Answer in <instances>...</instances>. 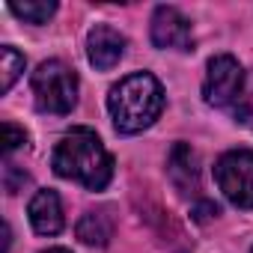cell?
Here are the masks:
<instances>
[{
  "label": "cell",
  "instance_id": "obj_1",
  "mask_svg": "<svg viewBox=\"0 0 253 253\" xmlns=\"http://www.w3.org/2000/svg\"><path fill=\"white\" fill-rule=\"evenodd\" d=\"M107 110L113 116L116 131L137 134V131L149 128L158 119V113L164 110V89H161L158 78L149 72L128 75L110 89Z\"/></svg>",
  "mask_w": 253,
  "mask_h": 253
},
{
  "label": "cell",
  "instance_id": "obj_2",
  "mask_svg": "<svg viewBox=\"0 0 253 253\" xmlns=\"http://www.w3.org/2000/svg\"><path fill=\"white\" fill-rule=\"evenodd\" d=\"M54 170L63 179L81 182L89 191H101L113 176V158L89 128H72L54 149Z\"/></svg>",
  "mask_w": 253,
  "mask_h": 253
},
{
  "label": "cell",
  "instance_id": "obj_3",
  "mask_svg": "<svg viewBox=\"0 0 253 253\" xmlns=\"http://www.w3.org/2000/svg\"><path fill=\"white\" fill-rule=\"evenodd\" d=\"M36 107L45 113H69L78 104V75L63 60H45L33 72Z\"/></svg>",
  "mask_w": 253,
  "mask_h": 253
},
{
  "label": "cell",
  "instance_id": "obj_4",
  "mask_svg": "<svg viewBox=\"0 0 253 253\" xmlns=\"http://www.w3.org/2000/svg\"><path fill=\"white\" fill-rule=\"evenodd\" d=\"M214 179L223 197L238 209H253V152L232 149L214 164Z\"/></svg>",
  "mask_w": 253,
  "mask_h": 253
},
{
  "label": "cell",
  "instance_id": "obj_5",
  "mask_svg": "<svg viewBox=\"0 0 253 253\" xmlns=\"http://www.w3.org/2000/svg\"><path fill=\"white\" fill-rule=\"evenodd\" d=\"M244 69L235 57L217 54L209 60L206 81H203V98L211 107H229L244 95Z\"/></svg>",
  "mask_w": 253,
  "mask_h": 253
},
{
  "label": "cell",
  "instance_id": "obj_6",
  "mask_svg": "<svg viewBox=\"0 0 253 253\" xmlns=\"http://www.w3.org/2000/svg\"><path fill=\"white\" fill-rule=\"evenodd\" d=\"M152 42L155 48L164 51H191L194 48L191 21L176 6H158L152 12Z\"/></svg>",
  "mask_w": 253,
  "mask_h": 253
},
{
  "label": "cell",
  "instance_id": "obj_7",
  "mask_svg": "<svg viewBox=\"0 0 253 253\" xmlns=\"http://www.w3.org/2000/svg\"><path fill=\"white\" fill-rule=\"evenodd\" d=\"M122 54H125V36L119 30H113L107 24H95L89 30V36H86V57H89V63L95 69H101V72L113 69L122 60Z\"/></svg>",
  "mask_w": 253,
  "mask_h": 253
},
{
  "label": "cell",
  "instance_id": "obj_8",
  "mask_svg": "<svg viewBox=\"0 0 253 253\" xmlns=\"http://www.w3.org/2000/svg\"><path fill=\"white\" fill-rule=\"evenodd\" d=\"M167 176H170V182L176 185V191L182 197H191V194L200 191V161H197V152L188 143H176L170 149Z\"/></svg>",
  "mask_w": 253,
  "mask_h": 253
},
{
  "label": "cell",
  "instance_id": "obj_9",
  "mask_svg": "<svg viewBox=\"0 0 253 253\" xmlns=\"http://www.w3.org/2000/svg\"><path fill=\"white\" fill-rule=\"evenodd\" d=\"M30 223L39 235H57L63 229V203L57 197V191H39L33 200H30Z\"/></svg>",
  "mask_w": 253,
  "mask_h": 253
},
{
  "label": "cell",
  "instance_id": "obj_10",
  "mask_svg": "<svg viewBox=\"0 0 253 253\" xmlns=\"http://www.w3.org/2000/svg\"><path fill=\"white\" fill-rule=\"evenodd\" d=\"M78 238L92 247H104L113 238V217L107 209H92L78 220Z\"/></svg>",
  "mask_w": 253,
  "mask_h": 253
},
{
  "label": "cell",
  "instance_id": "obj_11",
  "mask_svg": "<svg viewBox=\"0 0 253 253\" xmlns=\"http://www.w3.org/2000/svg\"><path fill=\"white\" fill-rule=\"evenodd\" d=\"M9 12L27 24H45L57 12V3L54 0H24V3H9Z\"/></svg>",
  "mask_w": 253,
  "mask_h": 253
},
{
  "label": "cell",
  "instance_id": "obj_12",
  "mask_svg": "<svg viewBox=\"0 0 253 253\" xmlns=\"http://www.w3.org/2000/svg\"><path fill=\"white\" fill-rule=\"evenodd\" d=\"M0 89L3 92H9L12 89V84L18 81V75L24 72V57L12 48V45H3L0 48Z\"/></svg>",
  "mask_w": 253,
  "mask_h": 253
},
{
  "label": "cell",
  "instance_id": "obj_13",
  "mask_svg": "<svg viewBox=\"0 0 253 253\" xmlns=\"http://www.w3.org/2000/svg\"><path fill=\"white\" fill-rule=\"evenodd\" d=\"M21 146H27L24 128H18V125H12V122H3V152L12 155V152L21 149Z\"/></svg>",
  "mask_w": 253,
  "mask_h": 253
},
{
  "label": "cell",
  "instance_id": "obj_14",
  "mask_svg": "<svg viewBox=\"0 0 253 253\" xmlns=\"http://www.w3.org/2000/svg\"><path fill=\"white\" fill-rule=\"evenodd\" d=\"M235 116H238V122H244V125L253 128V86L244 89V95L235 101Z\"/></svg>",
  "mask_w": 253,
  "mask_h": 253
},
{
  "label": "cell",
  "instance_id": "obj_15",
  "mask_svg": "<svg viewBox=\"0 0 253 253\" xmlns=\"http://www.w3.org/2000/svg\"><path fill=\"white\" fill-rule=\"evenodd\" d=\"M3 173H6V191H9V194H18V188L27 185V173H18L15 164H6Z\"/></svg>",
  "mask_w": 253,
  "mask_h": 253
},
{
  "label": "cell",
  "instance_id": "obj_16",
  "mask_svg": "<svg viewBox=\"0 0 253 253\" xmlns=\"http://www.w3.org/2000/svg\"><path fill=\"white\" fill-rule=\"evenodd\" d=\"M42 253H69L66 247H51V250H42Z\"/></svg>",
  "mask_w": 253,
  "mask_h": 253
},
{
  "label": "cell",
  "instance_id": "obj_17",
  "mask_svg": "<svg viewBox=\"0 0 253 253\" xmlns=\"http://www.w3.org/2000/svg\"><path fill=\"white\" fill-rule=\"evenodd\" d=\"M250 253H253V250H250Z\"/></svg>",
  "mask_w": 253,
  "mask_h": 253
}]
</instances>
